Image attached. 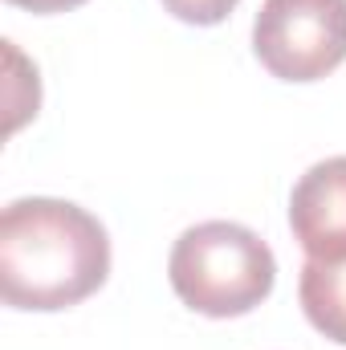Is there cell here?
Wrapping results in <instances>:
<instances>
[{"mask_svg": "<svg viewBox=\"0 0 346 350\" xmlns=\"http://www.w3.org/2000/svg\"><path fill=\"white\" fill-rule=\"evenodd\" d=\"M110 241L98 216L70 200H12L0 216V293L12 310H70L102 289Z\"/></svg>", "mask_w": 346, "mask_h": 350, "instance_id": "obj_1", "label": "cell"}, {"mask_svg": "<svg viewBox=\"0 0 346 350\" xmlns=\"http://www.w3.org/2000/svg\"><path fill=\"white\" fill-rule=\"evenodd\" d=\"M168 277L187 310L208 318H241L273 293L277 261L253 228L204 220L175 241Z\"/></svg>", "mask_w": 346, "mask_h": 350, "instance_id": "obj_2", "label": "cell"}, {"mask_svg": "<svg viewBox=\"0 0 346 350\" xmlns=\"http://www.w3.org/2000/svg\"><path fill=\"white\" fill-rule=\"evenodd\" d=\"M253 53L281 82H318L346 62V0H265Z\"/></svg>", "mask_w": 346, "mask_h": 350, "instance_id": "obj_3", "label": "cell"}, {"mask_svg": "<svg viewBox=\"0 0 346 350\" xmlns=\"http://www.w3.org/2000/svg\"><path fill=\"white\" fill-rule=\"evenodd\" d=\"M289 228L310 257H346V155L314 163L293 183Z\"/></svg>", "mask_w": 346, "mask_h": 350, "instance_id": "obj_4", "label": "cell"}, {"mask_svg": "<svg viewBox=\"0 0 346 350\" xmlns=\"http://www.w3.org/2000/svg\"><path fill=\"white\" fill-rule=\"evenodd\" d=\"M297 297L310 326L330 342L346 347V257H334V261L310 257L297 281Z\"/></svg>", "mask_w": 346, "mask_h": 350, "instance_id": "obj_5", "label": "cell"}, {"mask_svg": "<svg viewBox=\"0 0 346 350\" xmlns=\"http://www.w3.org/2000/svg\"><path fill=\"white\" fill-rule=\"evenodd\" d=\"M237 4L241 0H163V8L175 21H187V25H220Z\"/></svg>", "mask_w": 346, "mask_h": 350, "instance_id": "obj_6", "label": "cell"}, {"mask_svg": "<svg viewBox=\"0 0 346 350\" xmlns=\"http://www.w3.org/2000/svg\"><path fill=\"white\" fill-rule=\"evenodd\" d=\"M16 8H29V12H66V8H78L86 0H8Z\"/></svg>", "mask_w": 346, "mask_h": 350, "instance_id": "obj_7", "label": "cell"}]
</instances>
